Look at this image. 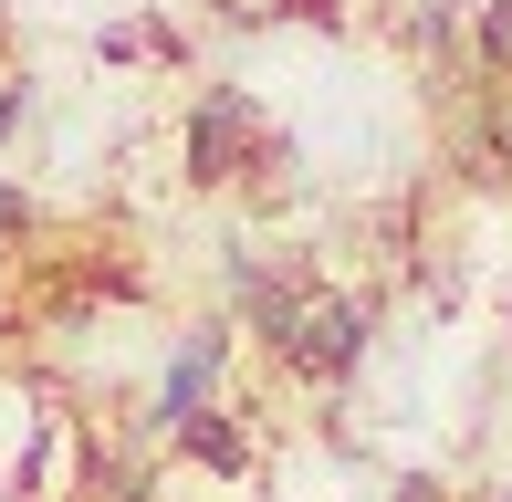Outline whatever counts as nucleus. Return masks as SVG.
Instances as JSON below:
<instances>
[{
	"instance_id": "1",
	"label": "nucleus",
	"mask_w": 512,
	"mask_h": 502,
	"mask_svg": "<svg viewBox=\"0 0 512 502\" xmlns=\"http://www.w3.org/2000/svg\"><path fill=\"white\" fill-rule=\"evenodd\" d=\"M272 356H283L293 377H314V387H345L356 356H366V304H356V293L304 283V304H293V325L272 335Z\"/></svg>"
},
{
	"instance_id": "2",
	"label": "nucleus",
	"mask_w": 512,
	"mask_h": 502,
	"mask_svg": "<svg viewBox=\"0 0 512 502\" xmlns=\"http://www.w3.org/2000/svg\"><path fill=\"white\" fill-rule=\"evenodd\" d=\"M251 147H262V105L241 84H209L189 105V189H230L251 168Z\"/></svg>"
},
{
	"instance_id": "3",
	"label": "nucleus",
	"mask_w": 512,
	"mask_h": 502,
	"mask_svg": "<svg viewBox=\"0 0 512 502\" xmlns=\"http://www.w3.org/2000/svg\"><path fill=\"white\" fill-rule=\"evenodd\" d=\"M230 367V325H189L168 346V367H157V398H147V419H157V440H178V429L209 408V387H220Z\"/></svg>"
},
{
	"instance_id": "4",
	"label": "nucleus",
	"mask_w": 512,
	"mask_h": 502,
	"mask_svg": "<svg viewBox=\"0 0 512 502\" xmlns=\"http://www.w3.org/2000/svg\"><path fill=\"white\" fill-rule=\"evenodd\" d=\"M178 461L209 471V482H251V429H241V408H199V419L178 429Z\"/></svg>"
},
{
	"instance_id": "5",
	"label": "nucleus",
	"mask_w": 512,
	"mask_h": 502,
	"mask_svg": "<svg viewBox=\"0 0 512 502\" xmlns=\"http://www.w3.org/2000/svg\"><path fill=\"white\" fill-rule=\"evenodd\" d=\"M95 53H105V63H147V53H157V63H178L189 42H178V21H157V11H147V21H115Z\"/></svg>"
},
{
	"instance_id": "6",
	"label": "nucleus",
	"mask_w": 512,
	"mask_h": 502,
	"mask_svg": "<svg viewBox=\"0 0 512 502\" xmlns=\"http://www.w3.org/2000/svg\"><path fill=\"white\" fill-rule=\"evenodd\" d=\"M481 63H492V74H512V0H492V11H481Z\"/></svg>"
},
{
	"instance_id": "7",
	"label": "nucleus",
	"mask_w": 512,
	"mask_h": 502,
	"mask_svg": "<svg viewBox=\"0 0 512 502\" xmlns=\"http://www.w3.org/2000/svg\"><path fill=\"white\" fill-rule=\"evenodd\" d=\"M21 116H32V84H0V147L21 136Z\"/></svg>"
}]
</instances>
